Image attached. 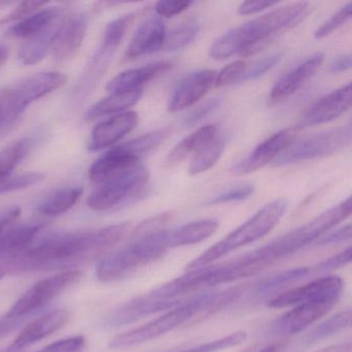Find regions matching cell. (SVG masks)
<instances>
[{
  "label": "cell",
  "mask_w": 352,
  "mask_h": 352,
  "mask_svg": "<svg viewBox=\"0 0 352 352\" xmlns=\"http://www.w3.org/2000/svg\"><path fill=\"white\" fill-rule=\"evenodd\" d=\"M43 228L44 224L42 223L14 226L0 245V257L15 261L26 249L30 248Z\"/></svg>",
  "instance_id": "cell-26"
},
{
  "label": "cell",
  "mask_w": 352,
  "mask_h": 352,
  "mask_svg": "<svg viewBox=\"0 0 352 352\" xmlns=\"http://www.w3.org/2000/svg\"><path fill=\"white\" fill-rule=\"evenodd\" d=\"M254 192V186L249 183H242L230 187L222 192L218 193L215 197H211L206 201L205 205L215 206L221 204L236 203L248 199Z\"/></svg>",
  "instance_id": "cell-38"
},
{
  "label": "cell",
  "mask_w": 352,
  "mask_h": 352,
  "mask_svg": "<svg viewBox=\"0 0 352 352\" xmlns=\"http://www.w3.org/2000/svg\"><path fill=\"white\" fill-rule=\"evenodd\" d=\"M170 67H172V63L168 61H160V63H151L138 69H127L113 78L107 85V90L110 94H114V92L143 89V86L146 83L164 75Z\"/></svg>",
  "instance_id": "cell-23"
},
{
  "label": "cell",
  "mask_w": 352,
  "mask_h": 352,
  "mask_svg": "<svg viewBox=\"0 0 352 352\" xmlns=\"http://www.w3.org/2000/svg\"><path fill=\"white\" fill-rule=\"evenodd\" d=\"M26 318H11L7 315L0 317V339L6 337L8 333H12L20 327Z\"/></svg>",
  "instance_id": "cell-52"
},
{
  "label": "cell",
  "mask_w": 352,
  "mask_h": 352,
  "mask_svg": "<svg viewBox=\"0 0 352 352\" xmlns=\"http://www.w3.org/2000/svg\"><path fill=\"white\" fill-rule=\"evenodd\" d=\"M324 60L321 52L315 53L280 78L270 91L269 106L281 104L298 92L320 69Z\"/></svg>",
  "instance_id": "cell-18"
},
{
  "label": "cell",
  "mask_w": 352,
  "mask_h": 352,
  "mask_svg": "<svg viewBox=\"0 0 352 352\" xmlns=\"http://www.w3.org/2000/svg\"><path fill=\"white\" fill-rule=\"evenodd\" d=\"M351 107V84L342 86L315 102L296 125L298 131L331 122L347 112Z\"/></svg>",
  "instance_id": "cell-15"
},
{
  "label": "cell",
  "mask_w": 352,
  "mask_h": 352,
  "mask_svg": "<svg viewBox=\"0 0 352 352\" xmlns=\"http://www.w3.org/2000/svg\"><path fill=\"white\" fill-rule=\"evenodd\" d=\"M193 5L189 0H174V1H158L155 6V12L158 16L172 18L180 15Z\"/></svg>",
  "instance_id": "cell-45"
},
{
  "label": "cell",
  "mask_w": 352,
  "mask_h": 352,
  "mask_svg": "<svg viewBox=\"0 0 352 352\" xmlns=\"http://www.w3.org/2000/svg\"><path fill=\"white\" fill-rule=\"evenodd\" d=\"M61 23L63 20L59 19L44 32L25 40L18 52L20 61L25 65H36L42 61L52 50Z\"/></svg>",
  "instance_id": "cell-25"
},
{
  "label": "cell",
  "mask_w": 352,
  "mask_h": 352,
  "mask_svg": "<svg viewBox=\"0 0 352 352\" xmlns=\"http://www.w3.org/2000/svg\"><path fill=\"white\" fill-rule=\"evenodd\" d=\"M133 20V15H126L118 18V19H115L114 21L109 23L106 30H104L102 48L115 53V51L120 45L121 41L124 38Z\"/></svg>",
  "instance_id": "cell-36"
},
{
  "label": "cell",
  "mask_w": 352,
  "mask_h": 352,
  "mask_svg": "<svg viewBox=\"0 0 352 352\" xmlns=\"http://www.w3.org/2000/svg\"><path fill=\"white\" fill-rule=\"evenodd\" d=\"M351 67V55L346 54L343 56L338 57L337 59L331 63L329 67V72L333 74L343 73L348 71Z\"/></svg>",
  "instance_id": "cell-53"
},
{
  "label": "cell",
  "mask_w": 352,
  "mask_h": 352,
  "mask_svg": "<svg viewBox=\"0 0 352 352\" xmlns=\"http://www.w3.org/2000/svg\"><path fill=\"white\" fill-rule=\"evenodd\" d=\"M310 269L307 267H296V269L287 270V271L280 272L275 275L270 276L261 280L255 286V294H265L272 290L278 289V288L283 287L286 284L292 283V282L298 281L309 273Z\"/></svg>",
  "instance_id": "cell-35"
},
{
  "label": "cell",
  "mask_w": 352,
  "mask_h": 352,
  "mask_svg": "<svg viewBox=\"0 0 352 352\" xmlns=\"http://www.w3.org/2000/svg\"><path fill=\"white\" fill-rule=\"evenodd\" d=\"M13 259L3 258V257H0V280L3 279L6 276L13 275Z\"/></svg>",
  "instance_id": "cell-54"
},
{
  "label": "cell",
  "mask_w": 352,
  "mask_h": 352,
  "mask_svg": "<svg viewBox=\"0 0 352 352\" xmlns=\"http://www.w3.org/2000/svg\"><path fill=\"white\" fill-rule=\"evenodd\" d=\"M83 192V188L79 186L57 189L36 205V211L45 216L61 215L80 201Z\"/></svg>",
  "instance_id": "cell-30"
},
{
  "label": "cell",
  "mask_w": 352,
  "mask_h": 352,
  "mask_svg": "<svg viewBox=\"0 0 352 352\" xmlns=\"http://www.w3.org/2000/svg\"><path fill=\"white\" fill-rule=\"evenodd\" d=\"M351 135V125L348 124L294 141L278 155L273 166L278 168L333 155L350 145Z\"/></svg>",
  "instance_id": "cell-10"
},
{
  "label": "cell",
  "mask_w": 352,
  "mask_h": 352,
  "mask_svg": "<svg viewBox=\"0 0 352 352\" xmlns=\"http://www.w3.org/2000/svg\"><path fill=\"white\" fill-rule=\"evenodd\" d=\"M21 208L14 206L7 209L0 210V245L5 240L8 232L17 226L18 220L21 217Z\"/></svg>",
  "instance_id": "cell-46"
},
{
  "label": "cell",
  "mask_w": 352,
  "mask_h": 352,
  "mask_svg": "<svg viewBox=\"0 0 352 352\" xmlns=\"http://www.w3.org/2000/svg\"><path fill=\"white\" fill-rule=\"evenodd\" d=\"M30 150V140H18L0 150V184L12 176Z\"/></svg>",
  "instance_id": "cell-32"
},
{
  "label": "cell",
  "mask_w": 352,
  "mask_h": 352,
  "mask_svg": "<svg viewBox=\"0 0 352 352\" xmlns=\"http://www.w3.org/2000/svg\"><path fill=\"white\" fill-rule=\"evenodd\" d=\"M351 238V226H342L333 232H327V234L317 239L313 244L315 246H327V245L339 244V243L345 242Z\"/></svg>",
  "instance_id": "cell-49"
},
{
  "label": "cell",
  "mask_w": 352,
  "mask_h": 352,
  "mask_svg": "<svg viewBox=\"0 0 352 352\" xmlns=\"http://www.w3.org/2000/svg\"><path fill=\"white\" fill-rule=\"evenodd\" d=\"M246 71V63L243 60L234 61L226 65L219 74L216 75L215 86L218 88L226 87L240 82L241 78Z\"/></svg>",
  "instance_id": "cell-41"
},
{
  "label": "cell",
  "mask_w": 352,
  "mask_h": 352,
  "mask_svg": "<svg viewBox=\"0 0 352 352\" xmlns=\"http://www.w3.org/2000/svg\"><path fill=\"white\" fill-rule=\"evenodd\" d=\"M336 300H315L296 305L272 322L270 333L277 337L296 335L324 316L335 306Z\"/></svg>",
  "instance_id": "cell-13"
},
{
  "label": "cell",
  "mask_w": 352,
  "mask_h": 352,
  "mask_svg": "<svg viewBox=\"0 0 352 352\" xmlns=\"http://www.w3.org/2000/svg\"><path fill=\"white\" fill-rule=\"evenodd\" d=\"M131 222L92 230L55 232L36 240L14 261V274L69 269L100 256L126 238Z\"/></svg>",
  "instance_id": "cell-1"
},
{
  "label": "cell",
  "mask_w": 352,
  "mask_h": 352,
  "mask_svg": "<svg viewBox=\"0 0 352 352\" xmlns=\"http://www.w3.org/2000/svg\"><path fill=\"white\" fill-rule=\"evenodd\" d=\"M351 214V197H348L339 205L327 210L310 221L269 243L278 258L288 256L296 251L312 244L317 239L327 234L333 226L349 217Z\"/></svg>",
  "instance_id": "cell-9"
},
{
  "label": "cell",
  "mask_w": 352,
  "mask_h": 352,
  "mask_svg": "<svg viewBox=\"0 0 352 352\" xmlns=\"http://www.w3.org/2000/svg\"><path fill=\"white\" fill-rule=\"evenodd\" d=\"M148 184L149 170L142 164H135L98 185L88 199V207L94 211H109L131 205L145 197Z\"/></svg>",
  "instance_id": "cell-8"
},
{
  "label": "cell",
  "mask_w": 352,
  "mask_h": 352,
  "mask_svg": "<svg viewBox=\"0 0 352 352\" xmlns=\"http://www.w3.org/2000/svg\"><path fill=\"white\" fill-rule=\"evenodd\" d=\"M287 208L288 201L284 199H277L263 206L246 222L191 261L186 265V271L212 265L232 251L261 240L279 223Z\"/></svg>",
  "instance_id": "cell-4"
},
{
  "label": "cell",
  "mask_w": 352,
  "mask_h": 352,
  "mask_svg": "<svg viewBox=\"0 0 352 352\" xmlns=\"http://www.w3.org/2000/svg\"><path fill=\"white\" fill-rule=\"evenodd\" d=\"M166 25L160 17L148 18L135 30L124 58L126 60L157 52L166 40Z\"/></svg>",
  "instance_id": "cell-22"
},
{
  "label": "cell",
  "mask_w": 352,
  "mask_h": 352,
  "mask_svg": "<svg viewBox=\"0 0 352 352\" xmlns=\"http://www.w3.org/2000/svg\"><path fill=\"white\" fill-rule=\"evenodd\" d=\"M281 52L273 53L269 56L265 57L263 59L257 61L252 65L248 71H245L244 75L241 78L240 82H249L253 80L258 79L261 76L273 69L278 63L282 59Z\"/></svg>",
  "instance_id": "cell-42"
},
{
  "label": "cell",
  "mask_w": 352,
  "mask_h": 352,
  "mask_svg": "<svg viewBox=\"0 0 352 352\" xmlns=\"http://www.w3.org/2000/svg\"><path fill=\"white\" fill-rule=\"evenodd\" d=\"M228 140L224 135H220L218 131L217 135L206 143L197 153L193 155L189 166V174L199 175L201 173L207 172L210 168H213L218 160L221 158L224 150H226Z\"/></svg>",
  "instance_id": "cell-31"
},
{
  "label": "cell",
  "mask_w": 352,
  "mask_h": 352,
  "mask_svg": "<svg viewBox=\"0 0 352 352\" xmlns=\"http://www.w3.org/2000/svg\"><path fill=\"white\" fill-rule=\"evenodd\" d=\"M217 133V126L213 124L206 125L197 129L195 133L185 138L168 152L166 158V166L168 168L177 166L184 162L190 154L195 155L206 143L213 139Z\"/></svg>",
  "instance_id": "cell-28"
},
{
  "label": "cell",
  "mask_w": 352,
  "mask_h": 352,
  "mask_svg": "<svg viewBox=\"0 0 352 352\" xmlns=\"http://www.w3.org/2000/svg\"><path fill=\"white\" fill-rule=\"evenodd\" d=\"M180 302L179 300H160V298H153L149 294H144L115 309L104 317L102 325L106 329H115V327L131 324L154 313L174 308Z\"/></svg>",
  "instance_id": "cell-16"
},
{
  "label": "cell",
  "mask_w": 352,
  "mask_h": 352,
  "mask_svg": "<svg viewBox=\"0 0 352 352\" xmlns=\"http://www.w3.org/2000/svg\"><path fill=\"white\" fill-rule=\"evenodd\" d=\"M286 339L274 340L265 343H256L248 346L241 352H285L288 347Z\"/></svg>",
  "instance_id": "cell-50"
},
{
  "label": "cell",
  "mask_w": 352,
  "mask_h": 352,
  "mask_svg": "<svg viewBox=\"0 0 352 352\" xmlns=\"http://www.w3.org/2000/svg\"><path fill=\"white\" fill-rule=\"evenodd\" d=\"M277 3L276 1H244L239 7L238 13L243 16L253 15L275 7Z\"/></svg>",
  "instance_id": "cell-51"
},
{
  "label": "cell",
  "mask_w": 352,
  "mask_h": 352,
  "mask_svg": "<svg viewBox=\"0 0 352 352\" xmlns=\"http://www.w3.org/2000/svg\"><path fill=\"white\" fill-rule=\"evenodd\" d=\"M47 3H48L36 1V0L23 1V3H19L13 11L10 12L5 17L1 18L0 19V24L12 23V22L18 21V20L24 19L28 16L38 12L41 8H44Z\"/></svg>",
  "instance_id": "cell-43"
},
{
  "label": "cell",
  "mask_w": 352,
  "mask_h": 352,
  "mask_svg": "<svg viewBox=\"0 0 352 352\" xmlns=\"http://www.w3.org/2000/svg\"><path fill=\"white\" fill-rule=\"evenodd\" d=\"M219 228L216 219H203L183 224L177 228L168 230V248L197 244L211 236Z\"/></svg>",
  "instance_id": "cell-24"
},
{
  "label": "cell",
  "mask_w": 352,
  "mask_h": 352,
  "mask_svg": "<svg viewBox=\"0 0 352 352\" xmlns=\"http://www.w3.org/2000/svg\"><path fill=\"white\" fill-rule=\"evenodd\" d=\"M309 12L308 3H296L236 26L214 42L209 50L210 57L220 60L236 54L245 57L255 54L265 48L275 34L298 25Z\"/></svg>",
  "instance_id": "cell-2"
},
{
  "label": "cell",
  "mask_w": 352,
  "mask_h": 352,
  "mask_svg": "<svg viewBox=\"0 0 352 352\" xmlns=\"http://www.w3.org/2000/svg\"><path fill=\"white\" fill-rule=\"evenodd\" d=\"M351 351V343L346 342V343L337 344V345L327 346V347L321 348L314 352H350Z\"/></svg>",
  "instance_id": "cell-55"
},
{
  "label": "cell",
  "mask_w": 352,
  "mask_h": 352,
  "mask_svg": "<svg viewBox=\"0 0 352 352\" xmlns=\"http://www.w3.org/2000/svg\"><path fill=\"white\" fill-rule=\"evenodd\" d=\"M60 18L61 10L58 8L41 10V11L28 16L24 19L20 20L8 30V34L14 38L28 40V38H32L40 32H44L49 26L58 21Z\"/></svg>",
  "instance_id": "cell-27"
},
{
  "label": "cell",
  "mask_w": 352,
  "mask_h": 352,
  "mask_svg": "<svg viewBox=\"0 0 352 352\" xmlns=\"http://www.w3.org/2000/svg\"><path fill=\"white\" fill-rule=\"evenodd\" d=\"M343 289V280L338 276H327L309 282L300 287L292 288L269 300L272 309L287 308L315 300H338Z\"/></svg>",
  "instance_id": "cell-12"
},
{
  "label": "cell",
  "mask_w": 352,
  "mask_h": 352,
  "mask_svg": "<svg viewBox=\"0 0 352 352\" xmlns=\"http://www.w3.org/2000/svg\"><path fill=\"white\" fill-rule=\"evenodd\" d=\"M216 75L212 69H201L183 77L168 100V112H179L201 100L215 83Z\"/></svg>",
  "instance_id": "cell-17"
},
{
  "label": "cell",
  "mask_w": 352,
  "mask_h": 352,
  "mask_svg": "<svg viewBox=\"0 0 352 352\" xmlns=\"http://www.w3.org/2000/svg\"><path fill=\"white\" fill-rule=\"evenodd\" d=\"M69 313L65 309H57L45 313L24 327L21 333L10 346V351L19 352L20 350L49 337L60 329L69 321Z\"/></svg>",
  "instance_id": "cell-21"
},
{
  "label": "cell",
  "mask_w": 352,
  "mask_h": 352,
  "mask_svg": "<svg viewBox=\"0 0 352 352\" xmlns=\"http://www.w3.org/2000/svg\"><path fill=\"white\" fill-rule=\"evenodd\" d=\"M85 347V338L83 336H73L54 342L36 352H82Z\"/></svg>",
  "instance_id": "cell-44"
},
{
  "label": "cell",
  "mask_w": 352,
  "mask_h": 352,
  "mask_svg": "<svg viewBox=\"0 0 352 352\" xmlns=\"http://www.w3.org/2000/svg\"><path fill=\"white\" fill-rule=\"evenodd\" d=\"M352 257V249L351 247H348L345 250L342 252L338 253V254L333 255V256L329 257V258L325 259V261H321L318 265H315V271L317 272H329L331 270H337L339 267H345L346 265L350 263Z\"/></svg>",
  "instance_id": "cell-47"
},
{
  "label": "cell",
  "mask_w": 352,
  "mask_h": 352,
  "mask_svg": "<svg viewBox=\"0 0 352 352\" xmlns=\"http://www.w3.org/2000/svg\"><path fill=\"white\" fill-rule=\"evenodd\" d=\"M5 352H11V351H10V350H9V349H8V350H6V351H5Z\"/></svg>",
  "instance_id": "cell-57"
},
{
  "label": "cell",
  "mask_w": 352,
  "mask_h": 352,
  "mask_svg": "<svg viewBox=\"0 0 352 352\" xmlns=\"http://www.w3.org/2000/svg\"><path fill=\"white\" fill-rule=\"evenodd\" d=\"M60 72H45L0 90V133L8 131L32 102L45 98L67 83Z\"/></svg>",
  "instance_id": "cell-5"
},
{
  "label": "cell",
  "mask_w": 352,
  "mask_h": 352,
  "mask_svg": "<svg viewBox=\"0 0 352 352\" xmlns=\"http://www.w3.org/2000/svg\"><path fill=\"white\" fill-rule=\"evenodd\" d=\"M142 94H143V89L111 94L108 98L96 102L88 110L86 119L94 120L100 117L124 113L125 110L135 106L139 102Z\"/></svg>",
  "instance_id": "cell-29"
},
{
  "label": "cell",
  "mask_w": 352,
  "mask_h": 352,
  "mask_svg": "<svg viewBox=\"0 0 352 352\" xmlns=\"http://www.w3.org/2000/svg\"><path fill=\"white\" fill-rule=\"evenodd\" d=\"M296 135L298 129L296 127L278 131L261 142L246 158L234 164L230 170L234 175H247L256 172L265 164L273 162L288 146L292 145Z\"/></svg>",
  "instance_id": "cell-14"
},
{
  "label": "cell",
  "mask_w": 352,
  "mask_h": 352,
  "mask_svg": "<svg viewBox=\"0 0 352 352\" xmlns=\"http://www.w3.org/2000/svg\"><path fill=\"white\" fill-rule=\"evenodd\" d=\"M168 230L131 234V242L108 253L98 261L96 276L98 281L113 282L138 269L162 258L168 248Z\"/></svg>",
  "instance_id": "cell-3"
},
{
  "label": "cell",
  "mask_w": 352,
  "mask_h": 352,
  "mask_svg": "<svg viewBox=\"0 0 352 352\" xmlns=\"http://www.w3.org/2000/svg\"><path fill=\"white\" fill-rule=\"evenodd\" d=\"M214 294L215 292H204L187 302H180L158 318L153 319L137 329H131L116 336L110 342L109 346L112 349L131 347V346L157 339L188 321L193 323L195 319L199 318V315L207 309Z\"/></svg>",
  "instance_id": "cell-6"
},
{
  "label": "cell",
  "mask_w": 352,
  "mask_h": 352,
  "mask_svg": "<svg viewBox=\"0 0 352 352\" xmlns=\"http://www.w3.org/2000/svg\"><path fill=\"white\" fill-rule=\"evenodd\" d=\"M247 339V333L239 331L236 333H230L226 337L219 338L214 341L207 342V343L201 344V345L195 346V347L188 348V349L181 350L177 352H217L226 348L234 347L239 344L243 343Z\"/></svg>",
  "instance_id": "cell-37"
},
{
  "label": "cell",
  "mask_w": 352,
  "mask_h": 352,
  "mask_svg": "<svg viewBox=\"0 0 352 352\" xmlns=\"http://www.w3.org/2000/svg\"><path fill=\"white\" fill-rule=\"evenodd\" d=\"M9 51L5 46H0V67L7 61Z\"/></svg>",
  "instance_id": "cell-56"
},
{
  "label": "cell",
  "mask_w": 352,
  "mask_h": 352,
  "mask_svg": "<svg viewBox=\"0 0 352 352\" xmlns=\"http://www.w3.org/2000/svg\"><path fill=\"white\" fill-rule=\"evenodd\" d=\"M351 310L341 311V312L329 317L323 322L319 323L307 335L305 341L308 345H311V344L316 343L325 338L336 335V333L348 329L351 324Z\"/></svg>",
  "instance_id": "cell-33"
},
{
  "label": "cell",
  "mask_w": 352,
  "mask_h": 352,
  "mask_svg": "<svg viewBox=\"0 0 352 352\" xmlns=\"http://www.w3.org/2000/svg\"><path fill=\"white\" fill-rule=\"evenodd\" d=\"M168 129H158L115 146L90 166L88 173L89 180L94 184L100 185L127 168L140 164L141 156L160 147L168 138Z\"/></svg>",
  "instance_id": "cell-7"
},
{
  "label": "cell",
  "mask_w": 352,
  "mask_h": 352,
  "mask_svg": "<svg viewBox=\"0 0 352 352\" xmlns=\"http://www.w3.org/2000/svg\"><path fill=\"white\" fill-rule=\"evenodd\" d=\"M82 276L83 273L79 270H69L36 282L6 315L11 318H26L32 313L44 308L67 288L77 284Z\"/></svg>",
  "instance_id": "cell-11"
},
{
  "label": "cell",
  "mask_w": 352,
  "mask_h": 352,
  "mask_svg": "<svg viewBox=\"0 0 352 352\" xmlns=\"http://www.w3.org/2000/svg\"><path fill=\"white\" fill-rule=\"evenodd\" d=\"M45 177L46 175L41 172L22 173L16 176H11L0 184V195L30 188L44 181Z\"/></svg>",
  "instance_id": "cell-39"
},
{
  "label": "cell",
  "mask_w": 352,
  "mask_h": 352,
  "mask_svg": "<svg viewBox=\"0 0 352 352\" xmlns=\"http://www.w3.org/2000/svg\"><path fill=\"white\" fill-rule=\"evenodd\" d=\"M352 3H348L343 8L339 10L337 13L331 16L329 20L324 22L318 30L315 32L314 36L317 40L327 38L329 34H333L338 28L346 23L351 18Z\"/></svg>",
  "instance_id": "cell-40"
},
{
  "label": "cell",
  "mask_w": 352,
  "mask_h": 352,
  "mask_svg": "<svg viewBox=\"0 0 352 352\" xmlns=\"http://www.w3.org/2000/svg\"><path fill=\"white\" fill-rule=\"evenodd\" d=\"M219 104L220 100H218V98H212V100L204 102L201 106L195 109V110L185 118V126H193V125L197 124V123L201 122L208 115L213 113L214 111L219 107Z\"/></svg>",
  "instance_id": "cell-48"
},
{
  "label": "cell",
  "mask_w": 352,
  "mask_h": 352,
  "mask_svg": "<svg viewBox=\"0 0 352 352\" xmlns=\"http://www.w3.org/2000/svg\"><path fill=\"white\" fill-rule=\"evenodd\" d=\"M139 124V115L124 112L116 115L94 127L88 143L90 152H98L111 147L129 135Z\"/></svg>",
  "instance_id": "cell-20"
},
{
  "label": "cell",
  "mask_w": 352,
  "mask_h": 352,
  "mask_svg": "<svg viewBox=\"0 0 352 352\" xmlns=\"http://www.w3.org/2000/svg\"><path fill=\"white\" fill-rule=\"evenodd\" d=\"M199 30L201 25L197 20L184 22L166 34L162 50L166 52H177L186 48L197 38Z\"/></svg>",
  "instance_id": "cell-34"
},
{
  "label": "cell",
  "mask_w": 352,
  "mask_h": 352,
  "mask_svg": "<svg viewBox=\"0 0 352 352\" xmlns=\"http://www.w3.org/2000/svg\"><path fill=\"white\" fill-rule=\"evenodd\" d=\"M89 24V18L84 12L73 14L63 20L58 34L52 47L53 58L57 63H65L77 54L83 44Z\"/></svg>",
  "instance_id": "cell-19"
}]
</instances>
